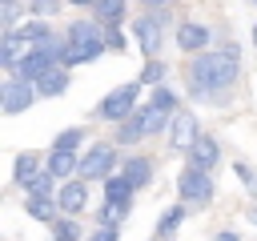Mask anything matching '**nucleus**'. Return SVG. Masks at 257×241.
Wrapping results in <instances>:
<instances>
[{"mask_svg":"<svg viewBox=\"0 0 257 241\" xmlns=\"http://www.w3.org/2000/svg\"><path fill=\"white\" fill-rule=\"evenodd\" d=\"M237 72H241V52H237V44H225V48H217V52H201V56L189 60V92L201 96V100L221 104L225 92L233 88Z\"/></svg>","mask_w":257,"mask_h":241,"instance_id":"1","label":"nucleus"},{"mask_svg":"<svg viewBox=\"0 0 257 241\" xmlns=\"http://www.w3.org/2000/svg\"><path fill=\"white\" fill-rule=\"evenodd\" d=\"M104 44H108V32H100V20H72L64 32V68L96 60Z\"/></svg>","mask_w":257,"mask_h":241,"instance_id":"2","label":"nucleus"},{"mask_svg":"<svg viewBox=\"0 0 257 241\" xmlns=\"http://www.w3.org/2000/svg\"><path fill=\"white\" fill-rule=\"evenodd\" d=\"M169 120H173V116H169V112H161L157 104H141L128 120H120L116 141H120V145H133V141H141V137H157Z\"/></svg>","mask_w":257,"mask_h":241,"instance_id":"3","label":"nucleus"},{"mask_svg":"<svg viewBox=\"0 0 257 241\" xmlns=\"http://www.w3.org/2000/svg\"><path fill=\"white\" fill-rule=\"evenodd\" d=\"M137 92H141V88H137L133 80H128V84H116V88L96 104V116H100V120H128V116L141 108V104H137Z\"/></svg>","mask_w":257,"mask_h":241,"instance_id":"4","label":"nucleus"},{"mask_svg":"<svg viewBox=\"0 0 257 241\" xmlns=\"http://www.w3.org/2000/svg\"><path fill=\"white\" fill-rule=\"evenodd\" d=\"M177 189H181V201H189V205H209V201H213V181H209V173H201V169H193V165L181 169Z\"/></svg>","mask_w":257,"mask_h":241,"instance_id":"5","label":"nucleus"},{"mask_svg":"<svg viewBox=\"0 0 257 241\" xmlns=\"http://www.w3.org/2000/svg\"><path fill=\"white\" fill-rule=\"evenodd\" d=\"M161 24H165V16H153V12H145V16L133 20L137 44H141V52H145L149 60H157V52H161Z\"/></svg>","mask_w":257,"mask_h":241,"instance_id":"6","label":"nucleus"},{"mask_svg":"<svg viewBox=\"0 0 257 241\" xmlns=\"http://www.w3.org/2000/svg\"><path fill=\"white\" fill-rule=\"evenodd\" d=\"M197 137H201V125H197L193 108H177L173 120H169V141H173V149H185V153H189Z\"/></svg>","mask_w":257,"mask_h":241,"instance_id":"7","label":"nucleus"},{"mask_svg":"<svg viewBox=\"0 0 257 241\" xmlns=\"http://www.w3.org/2000/svg\"><path fill=\"white\" fill-rule=\"evenodd\" d=\"M36 96H40V92H36V84L8 80V84H4V112H8V116H16V112H24V108H28Z\"/></svg>","mask_w":257,"mask_h":241,"instance_id":"8","label":"nucleus"},{"mask_svg":"<svg viewBox=\"0 0 257 241\" xmlns=\"http://www.w3.org/2000/svg\"><path fill=\"white\" fill-rule=\"evenodd\" d=\"M108 169H112V145H96V149H88L84 161H80V177H84V181L108 177Z\"/></svg>","mask_w":257,"mask_h":241,"instance_id":"9","label":"nucleus"},{"mask_svg":"<svg viewBox=\"0 0 257 241\" xmlns=\"http://www.w3.org/2000/svg\"><path fill=\"white\" fill-rule=\"evenodd\" d=\"M217 157H221V149H217V141H213V137H197V141H193V149H189V165H193V169H201V173L217 169Z\"/></svg>","mask_w":257,"mask_h":241,"instance_id":"10","label":"nucleus"},{"mask_svg":"<svg viewBox=\"0 0 257 241\" xmlns=\"http://www.w3.org/2000/svg\"><path fill=\"white\" fill-rule=\"evenodd\" d=\"M56 205H60L64 213H80V209L88 205V189H84V181H64V185L56 189Z\"/></svg>","mask_w":257,"mask_h":241,"instance_id":"11","label":"nucleus"},{"mask_svg":"<svg viewBox=\"0 0 257 241\" xmlns=\"http://www.w3.org/2000/svg\"><path fill=\"white\" fill-rule=\"evenodd\" d=\"M205 44H209V28H205V24L185 20V24L177 28V48H181V52H201Z\"/></svg>","mask_w":257,"mask_h":241,"instance_id":"12","label":"nucleus"},{"mask_svg":"<svg viewBox=\"0 0 257 241\" xmlns=\"http://www.w3.org/2000/svg\"><path fill=\"white\" fill-rule=\"evenodd\" d=\"M48 173L56 181H68V173H80V161L68 153V149H52L48 153Z\"/></svg>","mask_w":257,"mask_h":241,"instance_id":"13","label":"nucleus"},{"mask_svg":"<svg viewBox=\"0 0 257 241\" xmlns=\"http://www.w3.org/2000/svg\"><path fill=\"white\" fill-rule=\"evenodd\" d=\"M64 88H68V72H64V64L48 68V72L36 80V92H40V96H60Z\"/></svg>","mask_w":257,"mask_h":241,"instance_id":"14","label":"nucleus"},{"mask_svg":"<svg viewBox=\"0 0 257 241\" xmlns=\"http://www.w3.org/2000/svg\"><path fill=\"white\" fill-rule=\"evenodd\" d=\"M20 48H28V44L20 40V32H16V28H8V32H4V48H0V64H4L8 72L24 60V56H20Z\"/></svg>","mask_w":257,"mask_h":241,"instance_id":"15","label":"nucleus"},{"mask_svg":"<svg viewBox=\"0 0 257 241\" xmlns=\"http://www.w3.org/2000/svg\"><path fill=\"white\" fill-rule=\"evenodd\" d=\"M24 209H28V217L32 221H56V197H36V193H28V201H24Z\"/></svg>","mask_w":257,"mask_h":241,"instance_id":"16","label":"nucleus"},{"mask_svg":"<svg viewBox=\"0 0 257 241\" xmlns=\"http://www.w3.org/2000/svg\"><path fill=\"white\" fill-rule=\"evenodd\" d=\"M120 173L133 181V189H141V185H149V181H153V161H145V157H128Z\"/></svg>","mask_w":257,"mask_h":241,"instance_id":"17","label":"nucleus"},{"mask_svg":"<svg viewBox=\"0 0 257 241\" xmlns=\"http://www.w3.org/2000/svg\"><path fill=\"white\" fill-rule=\"evenodd\" d=\"M36 173H40V157H36V153H20V157H16V173H12L16 185L28 189V185L36 181Z\"/></svg>","mask_w":257,"mask_h":241,"instance_id":"18","label":"nucleus"},{"mask_svg":"<svg viewBox=\"0 0 257 241\" xmlns=\"http://www.w3.org/2000/svg\"><path fill=\"white\" fill-rule=\"evenodd\" d=\"M133 197V181L124 177V173H116V177H104V201H128ZM133 205V201H128Z\"/></svg>","mask_w":257,"mask_h":241,"instance_id":"19","label":"nucleus"},{"mask_svg":"<svg viewBox=\"0 0 257 241\" xmlns=\"http://www.w3.org/2000/svg\"><path fill=\"white\" fill-rule=\"evenodd\" d=\"M92 8H96V20L108 24V28H116L124 20V0H96Z\"/></svg>","mask_w":257,"mask_h":241,"instance_id":"20","label":"nucleus"},{"mask_svg":"<svg viewBox=\"0 0 257 241\" xmlns=\"http://www.w3.org/2000/svg\"><path fill=\"white\" fill-rule=\"evenodd\" d=\"M185 221V205H173V209H165L161 213V221H157V233L161 237H169V233H177V225Z\"/></svg>","mask_w":257,"mask_h":241,"instance_id":"21","label":"nucleus"},{"mask_svg":"<svg viewBox=\"0 0 257 241\" xmlns=\"http://www.w3.org/2000/svg\"><path fill=\"white\" fill-rule=\"evenodd\" d=\"M120 217H128V201H104L100 205V225H112L116 229Z\"/></svg>","mask_w":257,"mask_h":241,"instance_id":"22","label":"nucleus"},{"mask_svg":"<svg viewBox=\"0 0 257 241\" xmlns=\"http://www.w3.org/2000/svg\"><path fill=\"white\" fill-rule=\"evenodd\" d=\"M48 36H52V32H48L40 20H28V24L20 28V40H24L28 48H36V44H40V40H48Z\"/></svg>","mask_w":257,"mask_h":241,"instance_id":"23","label":"nucleus"},{"mask_svg":"<svg viewBox=\"0 0 257 241\" xmlns=\"http://www.w3.org/2000/svg\"><path fill=\"white\" fill-rule=\"evenodd\" d=\"M165 72H169V64H165V60H149V64H145V72H141V80L157 88V84L165 80Z\"/></svg>","mask_w":257,"mask_h":241,"instance_id":"24","label":"nucleus"},{"mask_svg":"<svg viewBox=\"0 0 257 241\" xmlns=\"http://www.w3.org/2000/svg\"><path fill=\"white\" fill-rule=\"evenodd\" d=\"M149 104H157L161 112H169V116H173V108H177V96H173L169 88H161V84H157V88H153V96H149Z\"/></svg>","mask_w":257,"mask_h":241,"instance_id":"25","label":"nucleus"},{"mask_svg":"<svg viewBox=\"0 0 257 241\" xmlns=\"http://www.w3.org/2000/svg\"><path fill=\"white\" fill-rule=\"evenodd\" d=\"M52 181H56V177H52L48 169H40V173H36V181L28 185V193H36V197H52Z\"/></svg>","mask_w":257,"mask_h":241,"instance_id":"26","label":"nucleus"},{"mask_svg":"<svg viewBox=\"0 0 257 241\" xmlns=\"http://www.w3.org/2000/svg\"><path fill=\"white\" fill-rule=\"evenodd\" d=\"M52 241H80V229L72 221H52Z\"/></svg>","mask_w":257,"mask_h":241,"instance_id":"27","label":"nucleus"},{"mask_svg":"<svg viewBox=\"0 0 257 241\" xmlns=\"http://www.w3.org/2000/svg\"><path fill=\"white\" fill-rule=\"evenodd\" d=\"M80 137H84V133H80V129H64V133H60V137H56V145H52V149H68V153H72V149H76V145H80Z\"/></svg>","mask_w":257,"mask_h":241,"instance_id":"28","label":"nucleus"},{"mask_svg":"<svg viewBox=\"0 0 257 241\" xmlns=\"http://www.w3.org/2000/svg\"><path fill=\"white\" fill-rule=\"evenodd\" d=\"M56 8H64V4H60V0H32L28 12H32V16H52Z\"/></svg>","mask_w":257,"mask_h":241,"instance_id":"29","label":"nucleus"},{"mask_svg":"<svg viewBox=\"0 0 257 241\" xmlns=\"http://www.w3.org/2000/svg\"><path fill=\"white\" fill-rule=\"evenodd\" d=\"M88 241H116V229L112 225H96V233H88Z\"/></svg>","mask_w":257,"mask_h":241,"instance_id":"30","label":"nucleus"},{"mask_svg":"<svg viewBox=\"0 0 257 241\" xmlns=\"http://www.w3.org/2000/svg\"><path fill=\"white\" fill-rule=\"evenodd\" d=\"M237 177H241V181L249 185V193L257 197V177H253V169H245V165H237Z\"/></svg>","mask_w":257,"mask_h":241,"instance_id":"31","label":"nucleus"},{"mask_svg":"<svg viewBox=\"0 0 257 241\" xmlns=\"http://www.w3.org/2000/svg\"><path fill=\"white\" fill-rule=\"evenodd\" d=\"M20 12H24V8H20V4H4V24H8V28H12V24H16V20H20Z\"/></svg>","mask_w":257,"mask_h":241,"instance_id":"32","label":"nucleus"},{"mask_svg":"<svg viewBox=\"0 0 257 241\" xmlns=\"http://www.w3.org/2000/svg\"><path fill=\"white\" fill-rule=\"evenodd\" d=\"M141 4H145V8L153 12V16H165V8H169L173 0H141Z\"/></svg>","mask_w":257,"mask_h":241,"instance_id":"33","label":"nucleus"},{"mask_svg":"<svg viewBox=\"0 0 257 241\" xmlns=\"http://www.w3.org/2000/svg\"><path fill=\"white\" fill-rule=\"evenodd\" d=\"M124 44H128V40H124V36H120V32H116V28H108V48H116V52H120V48H124Z\"/></svg>","mask_w":257,"mask_h":241,"instance_id":"34","label":"nucleus"},{"mask_svg":"<svg viewBox=\"0 0 257 241\" xmlns=\"http://www.w3.org/2000/svg\"><path fill=\"white\" fill-rule=\"evenodd\" d=\"M217 241H237V233H233V229H221V233H217Z\"/></svg>","mask_w":257,"mask_h":241,"instance_id":"35","label":"nucleus"},{"mask_svg":"<svg viewBox=\"0 0 257 241\" xmlns=\"http://www.w3.org/2000/svg\"><path fill=\"white\" fill-rule=\"evenodd\" d=\"M249 221H253V225H257V205H253V209H249Z\"/></svg>","mask_w":257,"mask_h":241,"instance_id":"36","label":"nucleus"},{"mask_svg":"<svg viewBox=\"0 0 257 241\" xmlns=\"http://www.w3.org/2000/svg\"><path fill=\"white\" fill-rule=\"evenodd\" d=\"M68 4H96V0H68Z\"/></svg>","mask_w":257,"mask_h":241,"instance_id":"37","label":"nucleus"},{"mask_svg":"<svg viewBox=\"0 0 257 241\" xmlns=\"http://www.w3.org/2000/svg\"><path fill=\"white\" fill-rule=\"evenodd\" d=\"M4 4H16V0H4Z\"/></svg>","mask_w":257,"mask_h":241,"instance_id":"38","label":"nucleus"}]
</instances>
